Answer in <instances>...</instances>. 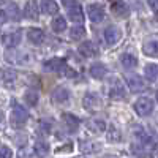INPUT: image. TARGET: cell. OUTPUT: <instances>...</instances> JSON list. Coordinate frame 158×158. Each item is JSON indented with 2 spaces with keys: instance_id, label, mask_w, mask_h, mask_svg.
<instances>
[{
  "instance_id": "obj_6",
  "label": "cell",
  "mask_w": 158,
  "mask_h": 158,
  "mask_svg": "<svg viewBox=\"0 0 158 158\" xmlns=\"http://www.w3.org/2000/svg\"><path fill=\"white\" fill-rule=\"evenodd\" d=\"M127 84L130 87L131 92H135V94H139V92L144 90L146 87V82H144V79L138 74H128L127 76Z\"/></svg>"
},
{
  "instance_id": "obj_19",
  "label": "cell",
  "mask_w": 158,
  "mask_h": 158,
  "mask_svg": "<svg viewBox=\"0 0 158 158\" xmlns=\"http://www.w3.org/2000/svg\"><path fill=\"white\" fill-rule=\"evenodd\" d=\"M41 11L44 15H57L59 5L56 0H41Z\"/></svg>"
},
{
  "instance_id": "obj_4",
  "label": "cell",
  "mask_w": 158,
  "mask_h": 158,
  "mask_svg": "<svg viewBox=\"0 0 158 158\" xmlns=\"http://www.w3.org/2000/svg\"><path fill=\"white\" fill-rule=\"evenodd\" d=\"M108 89H109V97L111 98H114V100H118V98H125V89H123V85H122V82L118 81L117 77H112L111 79V84L108 85Z\"/></svg>"
},
{
  "instance_id": "obj_2",
  "label": "cell",
  "mask_w": 158,
  "mask_h": 158,
  "mask_svg": "<svg viewBox=\"0 0 158 158\" xmlns=\"http://www.w3.org/2000/svg\"><path fill=\"white\" fill-rule=\"evenodd\" d=\"M10 120H11V125L13 127H22L25 122L29 120V112L25 111L21 104L15 103L13 104V111H11V117H10Z\"/></svg>"
},
{
  "instance_id": "obj_1",
  "label": "cell",
  "mask_w": 158,
  "mask_h": 158,
  "mask_svg": "<svg viewBox=\"0 0 158 158\" xmlns=\"http://www.w3.org/2000/svg\"><path fill=\"white\" fill-rule=\"evenodd\" d=\"M44 70L48 71H56V73H65L68 76H74V71L68 68L67 60L65 59H51L48 62H44Z\"/></svg>"
},
{
  "instance_id": "obj_3",
  "label": "cell",
  "mask_w": 158,
  "mask_h": 158,
  "mask_svg": "<svg viewBox=\"0 0 158 158\" xmlns=\"http://www.w3.org/2000/svg\"><path fill=\"white\" fill-rule=\"evenodd\" d=\"M135 111L138 115L141 117H147L152 114L153 111V100L152 98H147V97H141L136 100L135 103Z\"/></svg>"
},
{
  "instance_id": "obj_5",
  "label": "cell",
  "mask_w": 158,
  "mask_h": 158,
  "mask_svg": "<svg viewBox=\"0 0 158 158\" xmlns=\"http://www.w3.org/2000/svg\"><path fill=\"white\" fill-rule=\"evenodd\" d=\"M120 36H122V32L117 25H109V27H106V30H104V40H106L108 46H114L118 40H120Z\"/></svg>"
},
{
  "instance_id": "obj_33",
  "label": "cell",
  "mask_w": 158,
  "mask_h": 158,
  "mask_svg": "<svg viewBox=\"0 0 158 158\" xmlns=\"http://www.w3.org/2000/svg\"><path fill=\"white\" fill-rule=\"evenodd\" d=\"M0 158H13V152L6 146H0Z\"/></svg>"
},
{
  "instance_id": "obj_24",
  "label": "cell",
  "mask_w": 158,
  "mask_h": 158,
  "mask_svg": "<svg viewBox=\"0 0 158 158\" xmlns=\"http://www.w3.org/2000/svg\"><path fill=\"white\" fill-rule=\"evenodd\" d=\"M144 74H146V77L149 79L150 82H155L156 77H158V67H156L155 63L147 65V67L144 68Z\"/></svg>"
},
{
  "instance_id": "obj_13",
  "label": "cell",
  "mask_w": 158,
  "mask_h": 158,
  "mask_svg": "<svg viewBox=\"0 0 158 158\" xmlns=\"http://www.w3.org/2000/svg\"><path fill=\"white\" fill-rule=\"evenodd\" d=\"M51 98H52V101H54L56 104H63V103H67L70 100V92H68V89H65V87H57L54 92H52Z\"/></svg>"
},
{
  "instance_id": "obj_29",
  "label": "cell",
  "mask_w": 158,
  "mask_h": 158,
  "mask_svg": "<svg viewBox=\"0 0 158 158\" xmlns=\"http://www.w3.org/2000/svg\"><path fill=\"white\" fill-rule=\"evenodd\" d=\"M85 35V29L82 25H76V27H71V32H70V38L71 40H81L84 38Z\"/></svg>"
},
{
  "instance_id": "obj_9",
  "label": "cell",
  "mask_w": 158,
  "mask_h": 158,
  "mask_svg": "<svg viewBox=\"0 0 158 158\" xmlns=\"http://www.w3.org/2000/svg\"><path fill=\"white\" fill-rule=\"evenodd\" d=\"M24 16L30 19V21H36L38 16H40V8H38V3L36 0H29L24 6Z\"/></svg>"
},
{
  "instance_id": "obj_15",
  "label": "cell",
  "mask_w": 158,
  "mask_h": 158,
  "mask_svg": "<svg viewBox=\"0 0 158 158\" xmlns=\"http://www.w3.org/2000/svg\"><path fill=\"white\" fill-rule=\"evenodd\" d=\"M68 18L73 21V22H82L84 21V11L81 8V5H71L68 8Z\"/></svg>"
},
{
  "instance_id": "obj_25",
  "label": "cell",
  "mask_w": 158,
  "mask_h": 158,
  "mask_svg": "<svg viewBox=\"0 0 158 158\" xmlns=\"http://www.w3.org/2000/svg\"><path fill=\"white\" fill-rule=\"evenodd\" d=\"M24 101L27 103L29 106H36V103H38V94H36V90H33V89L25 90V94H24Z\"/></svg>"
},
{
  "instance_id": "obj_37",
  "label": "cell",
  "mask_w": 158,
  "mask_h": 158,
  "mask_svg": "<svg viewBox=\"0 0 158 158\" xmlns=\"http://www.w3.org/2000/svg\"><path fill=\"white\" fill-rule=\"evenodd\" d=\"M2 3H5V0H0V5H2Z\"/></svg>"
},
{
  "instance_id": "obj_12",
  "label": "cell",
  "mask_w": 158,
  "mask_h": 158,
  "mask_svg": "<svg viewBox=\"0 0 158 158\" xmlns=\"http://www.w3.org/2000/svg\"><path fill=\"white\" fill-rule=\"evenodd\" d=\"M111 11L117 18H128V15H130V8L123 2H120V0H114L111 3Z\"/></svg>"
},
{
  "instance_id": "obj_8",
  "label": "cell",
  "mask_w": 158,
  "mask_h": 158,
  "mask_svg": "<svg viewBox=\"0 0 158 158\" xmlns=\"http://www.w3.org/2000/svg\"><path fill=\"white\" fill-rule=\"evenodd\" d=\"M82 106L89 111H95L100 108V98L97 94H94V92H87V94L84 95L82 98Z\"/></svg>"
},
{
  "instance_id": "obj_22",
  "label": "cell",
  "mask_w": 158,
  "mask_h": 158,
  "mask_svg": "<svg viewBox=\"0 0 158 158\" xmlns=\"http://www.w3.org/2000/svg\"><path fill=\"white\" fill-rule=\"evenodd\" d=\"M135 135H136V138L141 141V144H150V142L153 141V138H152L142 127H139V125L135 127Z\"/></svg>"
},
{
  "instance_id": "obj_36",
  "label": "cell",
  "mask_w": 158,
  "mask_h": 158,
  "mask_svg": "<svg viewBox=\"0 0 158 158\" xmlns=\"http://www.w3.org/2000/svg\"><path fill=\"white\" fill-rule=\"evenodd\" d=\"M70 2H73V0H65V3H67V5H68Z\"/></svg>"
},
{
  "instance_id": "obj_23",
  "label": "cell",
  "mask_w": 158,
  "mask_h": 158,
  "mask_svg": "<svg viewBox=\"0 0 158 158\" xmlns=\"http://www.w3.org/2000/svg\"><path fill=\"white\" fill-rule=\"evenodd\" d=\"M51 27L56 33H62V32H65V29H67V21H65L62 16H56L51 22Z\"/></svg>"
},
{
  "instance_id": "obj_11",
  "label": "cell",
  "mask_w": 158,
  "mask_h": 158,
  "mask_svg": "<svg viewBox=\"0 0 158 158\" xmlns=\"http://www.w3.org/2000/svg\"><path fill=\"white\" fill-rule=\"evenodd\" d=\"M62 118H63V125H65L68 133H76L77 128H79V118L76 115L70 114V112H65Z\"/></svg>"
},
{
  "instance_id": "obj_31",
  "label": "cell",
  "mask_w": 158,
  "mask_h": 158,
  "mask_svg": "<svg viewBox=\"0 0 158 158\" xmlns=\"http://www.w3.org/2000/svg\"><path fill=\"white\" fill-rule=\"evenodd\" d=\"M131 150H133V155H136L138 158H146V152H144V147H142V144L139 142H135V144H131Z\"/></svg>"
},
{
  "instance_id": "obj_21",
  "label": "cell",
  "mask_w": 158,
  "mask_h": 158,
  "mask_svg": "<svg viewBox=\"0 0 158 158\" xmlns=\"http://www.w3.org/2000/svg\"><path fill=\"white\" fill-rule=\"evenodd\" d=\"M33 152L36 153V156L44 158L49 153V144L46 141H36L35 146H33Z\"/></svg>"
},
{
  "instance_id": "obj_20",
  "label": "cell",
  "mask_w": 158,
  "mask_h": 158,
  "mask_svg": "<svg viewBox=\"0 0 158 158\" xmlns=\"http://www.w3.org/2000/svg\"><path fill=\"white\" fill-rule=\"evenodd\" d=\"M5 18H8L11 21H19L21 19V11H19V8H18V5L15 2L8 3V8L5 11Z\"/></svg>"
},
{
  "instance_id": "obj_32",
  "label": "cell",
  "mask_w": 158,
  "mask_h": 158,
  "mask_svg": "<svg viewBox=\"0 0 158 158\" xmlns=\"http://www.w3.org/2000/svg\"><path fill=\"white\" fill-rule=\"evenodd\" d=\"M16 77H18V73H16L15 70H11V68L3 70V81H5V82H10V84H11Z\"/></svg>"
},
{
  "instance_id": "obj_27",
  "label": "cell",
  "mask_w": 158,
  "mask_h": 158,
  "mask_svg": "<svg viewBox=\"0 0 158 158\" xmlns=\"http://www.w3.org/2000/svg\"><path fill=\"white\" fill-rule=\"evenodd\" d=\"M144 54L149 57H156V41L152 40V41H147L144 44Z\"/></svg>"
},
{
  "instance_id": "obj_16",
  "label": "cell",
  "mask_w": 158,
  "mask_h": 158,
  "mask_svg": "<svg viewBox=\"0 0 158 158\" xmlns=\"http://www.w3.org/2000/svg\"><path fill=\"white\" fill-rule=\"evenodd\" d=\"M108 73V68H106V65L98 62V63H94L90 67V76L92 77H95V79H103L104 76H106Z\"/></svg>"
},
{
  "instance_id": "obj_14",
  "label": "cell",
  "mask_w": 158,
  "mask_h": 158,
  "mask_svg": "<svg viewBox=\"0 0 158 158\" xmlns=\"http://www.w3.org/2000/svg\"><path fill=\"white\" fill-rule=\"evenodd\" d=\"M27 40H29L32 44L38 46V44L43 43V40H44V32H43L41 29H29V32H27Z\"/></svg>"
},
{
  "instance_id": "obj_10",
  "label": "cell",
  "mask_w": 158,
  "mask_h": 158,
  "mask_svg": "<svg viewBox=\"0 0 158 158\" xmlns=\"http://www.w3.org/2000/svg\"><path fill=\"white\" fill-rule=\"evenodd\" d=\"M77 52L84 57H94V56L98 54V46H95L94 41H84V43L79 44Z\"/></svg>"
},
{
  "instance_id": "obj_17",
  "label": "cell",
  "mask_w": 158,
  "mask_h": 158,
  "mask_svg": "<svg viewBox=\"0 0 158 158\" xmlns=\"http://www.w3.org/2000/svg\"><path fill=\"white\" fill-rule=\"evenodd\" d=\"M87 128L92 131V133H97V135H101L104 130H106V123H104L103 120H100V118H90V120L87 122Z\"/></svg>"
},
{
  "instance_id": "obj_30",
  "label": "cell",
  "mask_w": 158,
  "mask_h": 158,
  "mask_svg": "<svg viewBox=\"0 0 158 158\" xmlns=\"http://www.w3.org/2000/svg\"><path fill=\"white\" fill-rule=\"evenodd\" d=\"M120 138H122L120 131H118L114 125H111L109 130H108V141H111V142H118V141H120Z\"/></svg>"
},
{
  "instance_id": "obj_7",
  "label": "cell",
  "mask_w": 158,
  "mask_h": 158,
  "mask_svg": "<svg viewBox=\"0 0 158 158\" xmlns=\"http://www.w3.org/2000/svg\"><path fill=\"white\" fill-rule=\"evenodd\" d=\"M87 15L92 22H101L104 19V8L100 3H94L87 6Z\"/></svg>"
},
{
  "instance_id": "obj_35",
  "label": "cell",
  "mask_w": 158,
  "mask_h": 158,
  "mask_svg": "<svg viewBox=\"0 0 158 158\" xmlns=\"http://www.w3.org/2000/svg\"><path fill=\"white\" fill-rule=\"evenodd\" d=\"M68 149H73V146H71V144H68V146H65V147H60V149H57L56 152H57V153H60V152H63V150H68Z\"/></svg>"
},
{
  "instance_id": "obj_34",
  "label": "cell",
  "mask_w": 158,
  "mask_h": 158,
  "mask_svg": "<svg viewBox=\"0 0 158 158\" xmlns=\"http://www.w3.org/2000/svg\"><path fill=\"white\" fill-rule=\"evenodd\" d=\"M147 3H149V6H150L153 11H156V0H147Z\"/></svg>"
},
{
  "instance_id": "obj_26",
  "label": "cell",
  "mask_w": 158,
  "mask_h": 158,
  "mask_svg": "<svg viewBox=\"0 0 158 158\" xmlns=\"http://www.w3.org/2000/svg\"><path fill=\"white\" fill-rule=\"evenodd\" d=\"M120 62L125 68H135L136 65H138V59L133 56V54H123L120 57Z\"/></svg>"
},
{
  "instance_id": "obj_18",
  "label": "cell",
  "mask_w": 158,
  "mask_h": 158,
  "mask_svg": "<svg viewBox=\"0 0 158 158\" xmlns=\"http://www.w3.org/2000/svg\"><path fill=\"white\" fill-rule=\"evenodd\" d=\"M21 32L19 30H16V32H11V33H8V35H5L3 36V44L6 46V48H15V46H18L19 44V41H21Z\"/></svg>"
},
{
  "instance_id": "obj_28",
  "label": "cell",
  "mask_w": 158,
  "mask_h": 158,
  "mask_svg": "<svg viewBox=\"0 0 158 158\" xmlns=\"http://www.w3.org/2000/svg\"><path fill=\"white\" fill-rule=\"evenodd\" d=\"M98 149H101V146L100 144H95V142H92V141H82L81 142V150L82 152H95V150H98Z\"/></svg>"
}]
</instances>
